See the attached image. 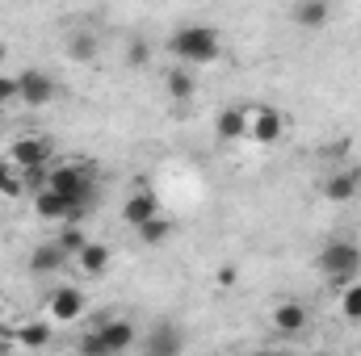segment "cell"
Here are the masks:
<instances>
[{
	"label": "cell",
	"instance_id": "cell-1",
	"mask_svg": "<svg viewBox=\"0 0 361 356\" xmlns=\"http://www.w3.org/2000/svg\"><path fill=\"white\" fill-rule=\"evenodd\" d=\"M169 55L177 63H214L223 55V34L210 25H180L177 34L169 38Z\"/></svg>",
	"mask_w": 361,
	"mask_h": 356
},
{
	"label": "cell",
	"instance_id": "cell-2",
	"mask_svg": "<svg viewBox=\"0 0 361 356\" xmlns=\"http://www.w3.org/2000/svg\"><path fill=\"white\" fill-rule=\"evenodd\" d=\"M319 272L332 281V289H341V285L357 281L361 248L353 243V239H332V243H324V252H319Z\"/></svg>",
	"mask_w": 361,
	"mask_h": 356
},
{
	"label": "cell",
	"instance_id": "cell-3",
	"mask_svg": "<svg viewBox=\"0 0 361 356\" xmlns=\"http://www.w3.org/2000/svg\"><path fill=\"white\" fill-rule=\"evenodd\" d=\"M42 189H55V193H63V197L89 201V197H92V172H89V168H80V164H59V168H51V172H47Z\"/></svg>",
	"mask_w": 361,
	"mask_h": 356
},
{
	"label": "cell",
	"instance_id": "cell-4",
	"mask_svg": "<svg viewBox=\"0 0 361 356\" xmlns=\"http://www.w3.org/2000/svg\"><path fill=\"white\" fill-rule=\"evenodd\" d=\"M8 160L21 168V172H47L51 164V143L42 134H17L8 143Z\"/></svg>",
	"mask_w": 361,
	"mask_h": 356
},
{
	"label": "cell",
	"instance_id": "cell-5",
	"mask_svg": "<svg viewBox=\"0 0 361 356\" xmlns=\"http://www.w3.org/2000/svg\"><path fill=\"white\" fill-rule=\"evenodd\" d=\"M281 134H286V117L277 109H269V105H252L248 109V134L244 139H252L257 147H273Z\"/></svg>",
	"mask_w": 361,
	"mask_h": 356
},
{
	"label": "cell",
	"instance_id": "cell-6",
	"mask_svg": "<svg viewBox=\"0 0 361 356\" xmlns=\"http://www.w3.org/2000/svg\"><path fill=\"white\" fill-rule=\"evenodd\" d=\"M80 314H85V293H80L76 285L51 289V298H47V319H51V323H76Z\"/></svg>",
	"mask_w": 361,
	"mask_h": 356
},
{
	"label": "cell",
	"instance_id": "cell-7",
	"mask_svg": "<svg viewBox=\"0 0 361 356\" xmlns=\"http://www.w3.org/2000/svg\"><path fill=\"white\" fill-rule=\"evenodd\" d=\"M21 80V105H30V109H47L51 101H55V80L47 76V72H38V68H30V72H21L17 76Z\"/></svg>",
	"mask_w": 361,
	"mask_h": 356
},
{
	"label": "cell",
	"instance_id": "cell-8",
	"mask_svg": "<svg viewBox=\"0 0 361 356\" xmlns=\"http://www.w3.org/2000/svg\"><path fill=\"white\" fill-rule=\"evenodd\" d=\"M160 214V197L152 193V189H135L126 201H122V222L126 227H143L147 218H156Z\"/></svg>",
	"mask_w": 361,
	"mask_h": 356
},
{
	"label": "cell",
	"instance_id": "cell-9",
	"mask_svg": "<svg viewBox=\"0 0 361 356\" xmlns=\"http://www.w3.org/2000/svg\"><path fill=\"white\" fill-rule=\"evenodd\" d=\"M361 193V172L357 168H345V172H332V177L324 180V197L328 201H336V205H345V201H353Z\"/></svg>",
	"mask_w": 361,
	"mask_h": 356
},
{
	"label": "cell",
	"instance_id": "cell-10",
	"mask_svg": "<svg viewBox=\"0 0 361 356\" xmlns=\"http://www.w3.org/2000/svg\"><path fill=\"white\" fill-rule=\"evenodd\" d=\"M214 134H219L223 143H240V139L248 134V109H244V105L223 109V113L214 117Z\"/></svg>",
	"mask_w": 361,
	"mask_h": 356
},
{
	"label": "cell",
	"instance_id": "cell-11",
	"mask_svg": "<svg viewBox=\"0 0 361 356\" xmlns=\"http://www.w3.org/2000/svg\"><path fill=\"white\" fill-rule=\"evenodd\" d=\"M307 323H311V314H307L302 302H277V310H273V327H277L281 336H298V331H307Z\"/></svg>",
	"mask_w": 361,
	"mask_h": 356
},
{
	"label": "cell",
	"instance_id": "cell-12",
	"mask_svg": "<svg viewBox=\"0 0 361 356\" xmlns=\"http://www.w3.org/2000/svg\"><path fill=\"white\" fill-rule=\"evenodd\" d=\"M332 17V4L328 0H298L294 4V25L298 30H324Z\"/></svg>",
	"mask_w": 361,
	"mask_h": 356
},
{
	"label": "cell",
	"instance_id": "cell-13",
	"mask_svg": "<svg viewBox=\"0 0 361 356\" xmlns=\"http://www.w3.org/2000/svg\"><path fill=\"white\" fill-rule=\"evenodd\" d=\"M97 336L105 340V348H109V356H114V352H126V348H135V327H130L126 319L101 323V327H97Z\"/></svg>",
	"mask_w": 361,
	"mask_h": 356
},
{
	"label": "cell",
	"instance_id": "cell-14",
	"mask_svg": "<svg viewBox=\"0 0 361 356\" xmlns=\"http://www.w3.org/2000/svg\"><path fill=\"white\" fill-rule=\"evenodd\" d=\"M76 265H80V272H85V276H101V272H105V268L114 265V252H109V248H105V243H85V248H80V256H76Z\"/></svg>",
	"mask_w": 361,
	"mask_h": 356
},
{
	"label": "cell",
	"instance_id": "cell-15",
	"mask_svg": "<svg viewBox=\"0 0 361 356\" xmlns=\"http://www.w3.org/2000/svg\"><path fill=\"white\" fill-rule=\"evenodd\" d=\"M68 260H72V256H68L59 243H42V248H34V256H30V272H59Z\"/></svg>",
	"mask_w": 361,
	"mask_h": 356
},
{
	"label": "cell",
	"instance_id": "cell-16",
	"mask_svg": "<svg viewBox=\"0 0 361 356\" xmlns=\"http://www.w3.org/2000/svg\"><path fill=\"white\" fill-rule=\"evenodd\" d=\"M180 344H185V340H180V331H173L169 323H160V327H156V331L147 336V352H152V356H169V352H180Z\"/></svg>",
	"mask_w": 361,
	"mask_h": 356
},
{
	"label": "cell",
	"instance_id": "cell-17",
	"mask_svg": "<svg viewBox=\"0 0 361 356\" xmlns=\"http://www.w3.org/2000/svg\"><path fill=\"white\" fill-rule=\"evenodd\" d=\"M135 235H139V243H147V248H160V243L173 235V222L156 214V218H147L143 227H135Z\"/></svg>",
	"mask_w": 361,
	"mask_h": 356
},
{
	"label": "cell",
	"instance_id": "cell-18",
	"mask_svg": "<svg viewBox=\"0 0 361 356\" xmlns=\"http://www.w3.org/2000/svg\"><path fill=\"white\" fill-rule=\"evenodd\" d=\"M13 340H17L21 348H47V344H51V323H21V327L13 331Z\"/></svg>",
	"mask_w": 361,
	"mask_h": 356
},
{
	"label": "cell",
	"instance_id": "cell-19",
	"mask_svg": "<svg viewBox=\"0 0 361 356\" xmlns=\"http://www.w3.org/2000/svg\"><path fill=\"white\" fill-rule=\"evenodd\" d=\"M21 193H25V172L4 155L0 160V197H21Z\"/></svg>",
	"mask_w": 361,
	"mask_h": 356
},
{
	"label": "cell",
	"instance_id": "cell-20",
	"mask_svg": "<svg viewBox=\"0 0 361 356\" xmlns=\"http://www.w3.org/2000/svg\"><path fill=\"white\" fill-rule=\"evenodd\" d=\"M164 84H169V96H173V101H189V96L197 92V80H193L189 68H173V72L164 76Z\"/></svg>",
	"mask_w": 361,
	"mask_h": 356
},
{
	"label": "cell",
	"instance_id": "cell-21",
	"mask_svg": "<svg viewBox=\"0 0 361 356\" xmlns=\"http://www.w3.org/2000/svg\"><path fill=\"white\" fill-rule=\"evenodd\" d=\"M97 51H101V42H97V34H89V30H80V34H72V38H68V55H72V59H80V63H92V59H97Z\"/></svg>",
	"mask_w": 361,
	"mask_h": 356
},
{
	"label": "cell",
	"instance_id": "cell-22",
	"mask_svg": "<svg viewBox=\"0 0 361 356\" xmlns=\"http://www.w3.org/2000/svg\"><path fill=\"white\" fill-rule=\"evenodd\" d=\"M55 243H59V248H63V252L76 260V256H80V248L89 243V235H85V222H63V231H59V239H55Z\"/></svg>",
	"mask_w": 361,
	"mask_h": 356
},
{
	"label": "cell",
	"instance_id": "cell-23",
	"mask_svg": "<svg viewBox=\"0 0 361 356\" xmlns=\"http://www.w3.org/2000/svg\"><path fill=\"white\" fill-rule=\"evenodd\" d=\"M341 314H345L349 323H361V281L341 285Z\"/></svg>",
	"mask_w": 361,
	"mask_h": 356
},
{
	"label": "cell",
	"instance_id": "cell-24",
	"mask_svg": "<svg viewBox=\"0 0 361 356\" xmlns=\"http://www.w3.org/2000/svg\"><path fill=\"white\" fill-rule=\"evenodd\" d=\"M17 96H21V80L17 76H0V105H8Z\"/></svg>",
	"mask_w": 361,
	"mask_h": 356
},
{
	"label": "cell",
	"instance_id": "cell-25",
	"mask_svg": "<svg viewBox=\"0 0 361 356\" xmlns=\"http://www.w3.org/2000/svg\"><path fill=\"white\" fill-rule=\"evenodd\" d=\"M126 63H130V68H143V63H147V42H143V38H135V42L126 46Z\"/></svg>",
	"mask_w": 361,
	"mask_h": 356
},
{
	"label": "cell",
	"instance_id": "cell-26",
	"mask_svg": "<svg viewBox=\"0 0 361 356\" xmlns=\"http://www.w3.org/2000/svg\"><path fill=\"white\" fill-rule=\"evenodd\" d=\"M80 352H85V356H109V348H105V340L92 331V336H85V340H80Z\"/></svg>",
	"mask_w": 361,
	"mask_h": 356
},
{
	"label": "cell",
	"instance_id": "cell-27",
	"mask_svg": "<svg viewBox=\"0 0 361 356\" xmlns=\"http://www.w3.org/2000/svg\"><path fill=\"white\" fill-rule=\"evenodd\" d=\"M4 59H8V46H4V42H0V68H4Z\"/></svg>",
	"mask_w": 361,
	"mask_h": 356
}]
</instances>
